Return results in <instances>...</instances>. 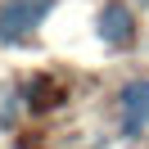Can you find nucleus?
Returning <instances> with one entry per match:
<instances>
[{
  "mask_svg": "<svg viewBox=\"0 0 149 149\" xmlns=\"http://www.w3.org/2000/svg\"><path fill=\"white\" fill-rule=\"evenodd\" d=\"M118 122H122V136H140V131L149 127V77L122 86V95H118Z\"/></svg>",
  "mask_w": 149,
  "mask_h": 149,
  "instance_id": "nucleus-2",
  "label": "nucleus"
},
{
  "mask_svg": "<svg viewBox=\"0 0 149 149\" xmlns=\"http://www.w3.org/2000/svg\"><path fill=\"white\" fill-rule=\"evenodd\" d=\"M100 36H104V45H118V50L136 41V18L122 0H109L100 9Z\"/></svg>",
  "mask_w": 149,
  "mask_h": 149,
  "instance_id": "nucleus-3",
  "label": "nucleus"
},
{
  "mask_svg": "<svg viewBox=\"0 0 149 149\" xmlns=\"http://www.w3.org/2000/svg\"><path fill=\"white\" fill-rule=\"evenodd\" d=\"M50 9H54V0H5V5H0V41H5V45L27 41L32 32L45 23Z\"/></svg>",
  "mask_w": 149,
  "mask_h": 149,
  "instance_id": "nucleus-1",
  "label": "nucleus"
}]
</instances>
